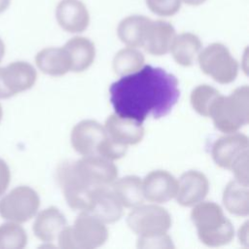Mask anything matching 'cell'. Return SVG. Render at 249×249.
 <instances>
[{
  "instance_id": "2",
  "label": "cell",
  "mask_w": 249,
  "mask_h": 249,
  "mask_svg": "<svg viewBox=\"0 0 249 249\" xmlns=\"http://www.w3.org/2000/svg\"><path fill=\"white\" fill-rule=\"evenodd\" d=\"M191 219L199 240L206 246L218 247L230 243L234 236L231 222L224 215L220 205L213 201H200L194 205Z\"/></svg>"
},
{
  "instance_id": "34",
  "label": "cell",
  "mask_w": 249,
  "mask_h": 249,
  "mask_svg": "<svg viewBox=\"0 0 249 249\" xmlns=\"http://www.w3.org/2000/svg\"><path fill=\"white\" fill-rule=\"evenodd\" d=\"M11 181V171L7 162L0 159V196L7 191Z\"/></svg>"
},
{
  "instance_id": "25",
  "label": "cell",
  "mask_w": 249,
  "mask_h": 249,
  "mask_svg": "<svg viewBox=\"0 0 249 249\" xmlns=\"http://www.w3.org/2000/svg\"><path fill=\"white\" fill-rule=\"evenodd\" d=\"M149 18L141 15H132L122 19L117 27L120 40L127 47H141L144 31Z\"/></svg>"
},
{
  "instance_id": "26",
  "label": "cell",
  "mask_w": 249,
  "mask_h": 249,
  "mask_svg": "<svg viewBox=\"0 0 249 249\" xmlns=\"http://www.w3.org/2000/svg\"><path fill=\"white\" fill-rule=\"evenodd\" d=\"M145 62L144 55L133 47L120 50L113 59V70L119 76H124L138 71Z\"/></svg>"
},
{
  "instance_id": "6",
  "label": "cell",
  "mask_w": 249,
  "mask_h": 249,
  "mask_svg": "<svg viewBox=\"0 0 249 249\" xmlns=\"http://www.w3.org/2000/svg\"><path fill=\"white\" fill-rule=\"evenodd\" d=\"M40 206V197L28 186H18L0 199V216L11 222L22 224L32 219Z\"/></svg>"
},
{
  "instance_id": "24",
  "label": "cell",
  "mask_w": 249,
  "mask_h": 249,
  "mask_svg": "<svg viewBox=\"0 0 249 249\" xmlns=\"http://www.w3.org/2000/svg\"><path fill=\"white\" fill-rule=\"evenodd\" d=\"M223 203L230 213L236 216H247L249 213L248 185L237 180L229 182L223 193Z\"/></svg>"
},
{
  "instance_id": "23",
  "label": "cell",
  "mask_w": 249,
  "mask_h": 249,
  "mask_svg": "<svg viewBox=\"0 0 249 249\" xmlns=\"http://www.w3.org/2000/svg\"><path fill=\"white\" fill-rule=\"evenodd\" d=\"M201 46V41L196 34L184 32L175 35L169 51L178 64L191 66L197 58Z\"/></svg>"
},
{
  "instance_id": "16",
  "label": "cell",
  "mask_w": 249,
  "mask_h": 249,
  "mask_svg": "<svg viewBox=\"0 0 249 249\" xmlns=\"http://www.w3.org/2000/svg\"><path fill=\"white\" fill-rule=\"evenodd\" d=\"M175 35V29L168 21L150 18L144 31L141 47L153 55H163L169 52Z\"/></svg>"
},
{
  "instance_id": "11",
  "label": "cell",
  "mask_w": 249,
  "mask_h": 249,
  "mask_svg": "<svg viewBox=\"0 0 249 249\" xmlns=\"http://www.w3.org/2000/svg\"><path fill=\"white\" fill-rule=\"evenodd\" d=\"M226 134L214 142L211 155L218 166L230 170L241 156L248 153L249 141L245 134L237 131Z\"/></svg>"
},
{
  "instance_id": "30",
  "label": "cell",
  "mask_w": 249,
  "mask_h": 249,
  "mask_svg": "<svg viewBox=\"0 0 249 249\" xmlns=\"http://www.w3.org/2000/svg\"><path fill=\"white\" fill-rule=\"evenodd\" d=\"M148 9L160 17H171L179 12L181 0H145Z\"/></svg>"
},
{
  "instance_id": "29",
  "label": "cell",
  "mask_w": 249,
  "mask_h": 249,
  "mask_svg": "<svg viewBox=\"0 0 249 249\" xmlns=\"http://www.w3.org/2000/svg\"><path fill=\"white\" fill-rule=\"evenodd\" d=\"M127 152V146L121 144L107 134V137L101 142L100 146L97 149V155L104 157L108 160H115L123 158Z\"/></svg>"
},
{
  "instance_id": "32",
  "label": "cell",
  "mask_w": 249,
  "mask_h": 249,
  "mask_svg": "<svg viewBox=\"0 0 249 249\" xmlns=\"http://www.w3.org/2000/svg\"><path fill=\"white\" fill-rule=\"evenodd\" d=\"M230 170L233 173L235 180L248 185V153L241 156Z\"/></svg>"
},
{
  "instance_id": "37",
  "label": "cell",
  "mask_w": 249,
  "mask_h": 249,
  "mask_svg": "<svg viewBox=\"0 0 249 249\" xmlns=\"http://www.w3.org/2000/svg\"><path fill=\"white\" fill-rule=\"evenodd\" d=\"M4 55H5V44L2 41V39L0 38V62H1L2 58L4 57Z\"/></svg>"
},
{
  "instance_id": "27",
  "label": "cell",
  "mask_w": 249,
  "mask_h": 249,
  "mask_svg": "<svg viewBox=\"0 0 249 249\" xmlns=\"http://www.w3.org/2000/svg\"><path fill=\"white\" fill-rule=\"evenodd\" d=\"M222 94L209 85H199L191 93V104L194 110L203 117H209L210 111Z\"/></svg>"
},
{
  "instance_id": "14",
  "label": "cell",
  "mask_w": 249,
  "mask_h": 249,
  "mask_svg": "<svg viewBox=\"0 0 249 249\" xmlns=\"http://www.w3.org/2000/svg\"><path fill=\"white\" fill-rule=\"evenodd\" d=\"M208 191L207 177L197 170H189L180 176L175 197L180 205L191 207L202 201Z\"/></svg>"
},
{
  "instance_id": "21",
  "label": "cell",
  "mask_w": 249,
  "mask_h": 249,
  "mask_svg": "<svg viewBox=\"0 0 249 249\" xmlns=\"http://www.w3.org/2000/svg\"><path fill=\"white\" fill-rule=\"evenodd\" d=\"M63 47L69 55L71 71L73 72H83L94 61L95 47L89 38L82 36L73 37Z\"/></svg>"
},
{
  "instance_id": "7",
  "label": "cell",
  "mask_w": 249,
  "mask_h": 249,
  "mask_svg": "<svg viewBox=\"0 0 249 249\" xmlns=\"http://www.w3.org/2000/svg\"><path fill=\"white\" fill-rule=\"evenodd\" d=\"M56 178L69 207L74 210L88 211L94 189L83 181L74 168V161H64L56 170Z\"/></svg>"
},
{
  "instance_id": "31",
  "label": "cell",
  "mask_w": 249,
  "mask_h": 249,
  "mask_svg": "<svg viewBox=\"0 0 249 249\" xmlns=\"http://www.w3.org/2000/svg\"><path fill=\"white\" fill-rule=\"evenodd\" d=\"M137 247L141 249H170L174 248V244L172 242L171 237L167 234V232L153 236H145L138 237Z\"/></svg>"
},
{
  "instance_id": "15",
  "label": "cell",
  "mask_w": 249,
  "mask_h": 249,
  "mask_svg": "<svg viewBox=\"0 0 249 249\" xmlns=\"http://www.w3.org/2000/svg\"><path fill=\"white\" fill-rule=\"evenodd\" d=\"M59 26L69 33H82L89 24V14L81 0H60L55 9Z\"/></svg>"
},
{
  "instance_id": "38",
  "label": "cell",
  "mask_w": 249,
  "mask_h": 249,
  "mask_svg": "<svg viewBox=\"0 0 249 249\" xmlns=\"http://www.w3.org/2000/svg\"><path fill=\"white\" fill-rule=\"evenodd\" d=\"M2 117H3V109H2V106L0 104V122L2 120Z\"/></svg>"
},
{
  "instance_id": "28",
  "label": "cell",
  "mask_w": 249,
  "mask_h": 249,
  "mask_svg": "<svg viewBox=\"0 0 249 249\" xmlns=\"http://www.w3.org/2000/svg\"><path fill=\"white\" fill-rule=\"evenodd\" d=\"M27 244L25 230L15 222L0 225V249H21Z\"/></svg>"
},
{
  "instance_id": "3",
  "label": "cell",
  "mask_w": 249,
  "mask_h": 249,
  "mask_svg": "<svg viewBox=\"0 0 249 249\" xmlns=\"http://www.w3.org/2000/svg\"><path fill=\"white\" fill-rule=\"evenodd\" d=\"M209 117L215 127L224 132L238 131L249 122V88H236L230 95H221L213 105Z\"/></svg>"
},
{
  "instance_id": "5",
  "label": "cell",
  "mask_w": 249,
  "mask_h": 249,
  "mask_svg": "<svg viewBox=\"0 0 249 249\" xmlns=\"http://www.w3.org/2000/svg\"><path fill=\"white\" fill-rule=\"evenodd\" d=\"M171 223L168 211L156 204L135 206L126 218L128 228L139 237L165 233L170 229Z\"/></svg>"
},
{
  "instance_id": "17",
  "label": "cell",
  "mask_w": 249,
  "mask_h": 249,
  "mask_svg": "<svg viewBox=\"0 0 249 249\" xmlns=\"http://www.w3.org/2000/svg\"><path fill=\"white\" fill-rule=\"evenodd\" d=\"M104 128L110 138L126 146L141 142L145 132L142 123L116 113L107 118Z\"/></svg>"
},
{
  "instance_id": "18",
  "label": "cell",
  "mask_w": 249,
  "mask_h": 249,
  "mask_svg": "<svg viewBox=\"0 0 249 249\" xmlns=\"http://www.w3.org/2000/svg\"><path fill=\"white\" fill-rule=\"evenodd\" d=\"M124 206L118 200L111 188L97 187L94 189L91 203L88 211L104 224H112L123 216Z\"/></svg>"
},
{
  "instance_id": "33",
  "label": "cell",
  "mask_w": 249,
  "mask_h": 249,
  "mask_svg": "<svg viewBox=\"0 0 249 249\" xmlns=\"http://www.w3.org/2000/svg\"><path fill=\"white\" fill-rule=\"evenodd\" d=\"M58 246L64 249H77L71 227L66 226L57 235Z\"/></svg>"
},
{
  "instance_id": "19",
  "label": "cell",
  "mask_w": 249,
  "mask_h": 249,
  "mask_svg": "<svg viewBox=\"0 0 249 249\" xmlns=\"http://www.w3.org/2000/svg\"><path fill=\"white\" fill-rule=\"evenodd\" d=\"M67 226L64 215L54 206H50L38 213L33 223V232L43 242H53Z\"/></svg>"
},
{
  "instance_id": "22",
  "label": "cell",
  "mask_w": 249,
  "mask_h": 249,
  "mask_svg": "<svg viewBox=\"0 0 249 249\" xmlns=\"http://www.w3.org/2000/svg\"><path fill=\"white\" fill-rule=\"evenodd\" d=\"M111 185L112 192L124 207L133 208L143 203L142 180L138 176L127 175L116 179Z\"/></svg>"
},
{
  "instance_id": "10",
  "label": "cell",
  "mask_w": 249,
  "mask_h": 249,
  "mask_svg": "<svg viewBox=\"0 0 249 249\" xmlns=\"http://www.w3.org/2000/svg\"><path fill=\"white\" fill-rule=\"evenodd\" d=\"M71 229L77 249L97 248L108 238L105 224L86 211H81Z\"/></svg>"
},
{
  "instance_id": "4",
  "label": "cell",
  "mask_w": 249,
  "mask_h": 249,
  "mask_svg": "<svg viewBox=\"0 0 249 249\" xmlns=\"http://www.w3.org/2000/svg\"><path fill=\"white\" fill-rule=\"evenodd\" d=\"M201 71L219 84L233 82L238 74V63L222 43H212L197 55Z\"/></svg>"
},
{
  "instance_id": "36",
  "label": "cell",
  "mask_w": 249,
  "mask_h": 249,
  "mask_svg": "<svg viewBox=\"0 0 249 249\" xmlns=\"http://www.w3.org/2000/svg\"><path fill=\"white\" fill-rule=\"evenodd\" d=\"M11 0H0V14L5 12L10 6Z\"/></svg>"
},
{
  "instance_id": "1",
  "label": "cell",
  "mask_w": 249,
  "mask_h": 249,
  "mask_svg": "<svg viewBox=\"0 0 249 249\" xmlns=\"http://www.w3.org/2000/svg\"><path fill=\"white\" fill-rule=\"evenodd\" d=\"M109 93L116 114L140 123L166 116L180 96L177 78L152 65L122 76L110 86Z\"/></svg>"
},
{
  "instance_id": "35",
  "label": "cell",
  "mask_w": 249,
  "mask_h": 249,
  "mask_svg": "<svg viewBox=\"0 0 249 249\" xmlns=\"http://www.w3.org/2000/svg\"><path fill=\"white\" fill-rule=\"evenodd\" d=\"M181 1H183L185 4L190 6H198L203 4L206 0H181Z\"/></svg>"
},
{
  "instance_id": "8",
  "label": "cell",
  "mask_w": 249,
  "mask_h": 249,
  "mask_svg": "<svg viewBox=\"0 0 249 249\" xmlns=\"http://www.w3.org/2000/svg\"><path fill=\"white\" fill-rule=\"evenodd\" d=\"M79 177L91 187H109L118 177V168L113 160L99 155L84 156L74 161Z\"/></svg>"
},
{
  "instance_id": "20",
  "label": "cell",
  "mask_w": 249,
  "mask_h": 249,
  "mask_svg": "<svg viewBox=\"0 0 249 249\" xmlns=\"http://www.w3.org/2000/svg\"><path fill=\"white\" fill-rule=\"evenodd\" d=\"M35 62L39 70L53 77L62 76L71 71V61L64 47L41 50L35 56Z\"/></svg>"
},
{
  "instance_id": "12",
  "label": "cell",
  "mask_w": 249,
  "mask_h": 249,
  "mask_svg": "<svg viewBox=\"0 0 249 249\" xmlns=\"http://www.w3.org/2000/svg\"><path fill=\"white\" fill-rule=\"evenodd\" d=\"M107 137L103 125L94 120H84L78 123L71 132V144L82 156L97 155V149Z\"/></svg>"
},
{
  "instance_id": "13",
  "label": "cell",
  "mask_w": 249,
  "mask_h": 249,
  "mask_svg": "<svg viewBox=\"0 0 249 249\" xmlns=\"http://www.w3.org/2000/svg\"><path fill=\"white\" fill-rule=\"evenodd\" d=\"M144 198L155 203H165L175 197L178 188L176 178L166 170H154L142 181Z\"/></svg>"
},
{
  "instance_id": "9",
  "label": "cell",
  "mask_w": 249,
  "mask_h": 249,
  "mask_svg": "<svg viewBox=\"0 0 249 249\" xmlns=\"http://www.w3.org/2000/svg\"><path fill=\"white\" fill-rule=\"evenodd\" d=\"M37 80L35 68L26 61H14L0 67V99L10 98L31 89Z\"/></svg>"
}]
</instances>
